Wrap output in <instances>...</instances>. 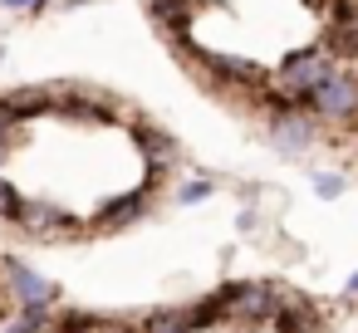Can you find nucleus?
Wrapping results in <instances>:
<instances>
[{
  "label": "nucleus",
  "instance_id": "1",
  "mask_svg": "<svg viewBox=\"0 0 358 333\" xmlns=\"http://www.w3.org/2000/svg\"><path fill=\"white\" fill-rule=\"evenodd\" d=\"M270 142L280 147V152H289V157H299V152H309L314 142H319V118L314 113H304L294 98H275L270 103Z\"/></svg>",
  "mask_w": 358,
  "mask_h": 333
},
{
  "label": "nucleus",
  "instance_id": "2",
  "mask_svg": "<svg viewBox=\"0 0 358 333\" xmlns=\"http://www.w3.org/2000/svg\"><path fill=\"white\" fill-rule=\"evenodd\" d=\"M329 74H334V54H329V50H299V54H289V59L275 69V89L299 103V98H309Z\"/></svg>",
  "mask_w": 358,
  "mask_h": 333
},
{
  "label": "nucleus",
  "instance_id": "3",
  "mask_svg": "<svg viewBox=\"0 0 358 333\" xmlns=\"http://www.w3.org/2000/svg\"><path fill=\"white\" fill-rule=\"evenodd\" d=\"M304 103H309V113H314L319 123H343V118H353V113H358V74H338V69H334Z\"/></svg>",
  "mask_w": 358,
  "mask_h": 333
},
{
  "label": "nucleus",
  "instance_id": "4",
  "mask_svg": "<svg viewBox=\"0 0 358 333\" xmlns=\"http://www.w3.org/2000/svg\"><path fill=\"white\" fill-rule=\"evenodd\" d=\"M334 59H358V0H329V45Z\"/></svg>",
  "mask_w": 358,
  "mask_h": 333
},
{
  "label": "nucleus",
  "instance_id": "5",
  "mask_svg": "<svg viewBox=\"0 0 358 333\" xmlns=\"http://www.w3.org/2000/svg\"><path fill=\"white\" fill-rule=\"evenodd\" d=\"M6 274H10V289H15V299H20L25 309H30V304H40V309H45V304L55 299V284H50L45 274H35L25 260L6 255Z\"/></svg>",
  "mask_w": 358,
  "mask_h": 333
},
{
  "label": "nucleus",
  "instance_id": "6",
  "mask_svg": "<svg viewBox=\"0 0 358 333\" xmlns=\"http://www.w3.org/2000/svg\"><path fill=\"white\" fill-rule=\"evenodd\" d=\"M206 69H211L216 79L236 84V89H255V84L265 79L260 64H250V59H231V54H206Z\"/></svg>",
  "mask_w": 358,
  "mask_h": 333
},
{
  "label": "nucleus",
  "instance_id": "7",
  "mask_svg": "<svg viewBox=\"0 0 358 333\" xmlns=\"http://www.w3.org/2000/svg\"><path fill=\"white\" fill-rule=\"evenodd\" d=\"M148 216V191H128V196H113L99 206V225H133Z\"/></svg>",
  "mask_w": 358,
  "mask_h": 333
},
{
  "label": "nucleus",
  "instance_id": "8",
  "mask_svg": "<svg viewBox=\"0 0 358 333\" xmlns=\"http://www.w3.org/2000/svg\"><path fill=\"white\" fill-rule=\"evenodd\" d=\"M148 15L172 35V30H182L192 20V0H148Z\"/></svg>",
  "mask_w": 358,
  "mask_h": 333
},
{
  "label": "nucleus",
  "instance_id": "9",
  "mask_svg": "<svg viewBox=\"0 0 358 333\" xmlns=\"http://www.w3.org/2000/svg\"><path fill=\"white\" fill-rule=\"evenodd\" d=\"M138 142H143V152L152 157V167H167V162L177 157V152H172V138H167V133H157V128H143V133H138Z\"/></svg>",
  "mask_w": 358,
  "mask_h": 333
},
{
  "label": "nucleus",
  "instance_id": "10",
  "mask_svg": "<svg viewBox=\"0 0 358 333\" xmlns=\"http://www.w3.org/2000/svg\"><path fill=\"white\" fill-rule=\"evenodd\" d=\"M20 216H25V196H20V186H15L10 177H0V221H15V225H20Z\"/></svg>",
  "mask_w": 358,
  "mask_h": 333
},
{
  "label": "nucleus",
  "instance_id": "11",
  "mask_svg": "<svg viewBox=\"0 0 358 333\" xmlns=\"http://www.w3.org/2000/svg\"><path fill=\"white\" fill-rule=\"evenodd\" d=\"M211 196V182H187V186H177V201L182 206H196V201H206Z\"/></svg>",
  "mask_w": 358,
  "mask_h": 333
},
{
  "label": "nucleus",
  "instance_id": "12",
  "mask_svg": "<svg viewBox=\"0 0 358 333\" xmlns=\"http://www.w3.org/2000/svg\"><path fill=\"white\" fill-rule=\"evenodd\" d=\"M40 323H45V313H40V304H30V309H25V318H20L10 333H45Z\"/></svg>",
  "mask_w": 358,
  "mask_h": 333
},
{
  "label": "nucleus",
  "instance_id": "13",
  "mask_svg": "<svg viewBox=\"0 0 358 333\" xmlns=\"http://www.w3.org/2000/svg\"><path fill=\"white\" fill-rule=\"evenodd\" d=\"M50 0H0V10H15V15H40Z\"/></svg>",
  "mask_w": 358,
  "mask_h": 333
},
{
  "label": "nucleus",
  "instance_id": "14",
  "mask_svg": "<svg viewBox=\"0 0 358 333\" xmlns=\"http://www.w3.org/2000/svg\"><path fill=\"white\" fill-rule=\"evenodd\" d=\"M314 196L334 201V196H343V182H338V177H314Z\"/></svg>",
  "mask_w": 358,
  "mask_h": 333
},
{
  "label": "nucleus",
  "instance_id": "15",
  "mask_svg": "<svg viewBox=\"0 0 358 333\" xmlns=\"http://www.w3.org/2000/svg\"><path fill=\"white\" fill-rule=\"evenodd\" d=\"M10 138H15V123L0 113V162H6V152H10Z\"/></svg>",
  "mask_w": 358,
  "mask_h": 333
},
{
  "label": "nucleus",
  "instance_id": "16",
  "mask_svg": "<svg viewBox=\"0 0 358 333\" xmlns=\"http://www.w3.org/2000/svg\"><path fill=\"white\" fill-rule=\"evenodd\" d=\"M348 289H353V294H358V274H353V279H348Z\"/></svg>",
  "mask_w": 358,
  "mask_h": 333
}]
</instances>
